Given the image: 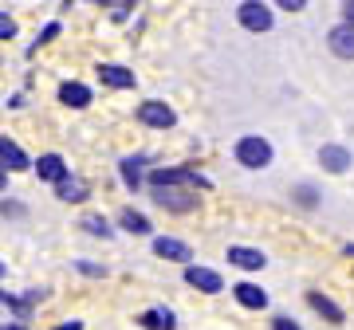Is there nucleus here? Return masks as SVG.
Returning a JSON list of instances; mask_svg holds the SVG:
<instances>
[{
  "label": "nucleus",
  "mask_w": 354,
  "mask_h": 330,
  "mask_svg": "<svg viewBox=\"0 0 354 330\" xmlns=\"http://www.w3.org/2000/svg\"><path fill=\"white\" fill-rule=\"evenodd\" d=\"M232 157H236V165H244V169H268L272 157H276V150H272V142H268L264 134H244V138H236V146H232Z\"/></svg>",
  "instance_id": "1"
},
{
  "label": "nucleus",
  "mask_w": 354,
  "mask_h": 330,
  "mask_svg": "<svg viewBox=\"0 0 354 330\" xmlns=\"http://www.w3.org/2000/svg\"><path fill=\"white\" fill-rule=\"evenodd\" d=\"M181 185H197V189H209L213 181L197 173L193 165H165V169H150V189H181Z\"/></svg>",
  "instance_id": "2"
},
{
  "label": "nucleus",
  "mask_w": 354,
  "mask_h": 330,
  "mask_svg": "<svg viewBox=\"0 0 354 330\" xmlns=\"http://www.w3.org/2000/svg\"><path fill=\"white\" fill-rule=\"evenodd\" d=\"M134 118H138L142 126H150V130H169V126H177L174 106H169V102H162V99H146V102H138Z\"/></svg>",
  "instance_id": "3"
},
{
  "label": "nucleus",
  "mask_w": 354,
  "mask_h": 330,
  "mask_svg": "<svg viewBox=\"0 0 354 330\" xmlns=\"http://www.w3.org/2000/svg\"><path fill=\"white\" fill-rule=\"evenodd\" d=\"M236 20H241V28H248V32H272V4H256V0H244V4H236Z\"/></svg>",
  "instance_id": "4"
},
{
  "label": "nucleus",
  "mask_w": 354,
  "mask_h": 330,
  "mask_svg": "<svg viewBox=\"0 0 354 330\" xmlns=\"http://www.w3.org/2000/svg\"><path fill=\"white\" fill-rule=\"evenodd\" d=\"M150 197H153V204H162L165 213H177V216H185L197 208V197L185 189H150Z\"/></svg>",
  "instance_id": "5"
},
{
  "label": "nucleus",
  "mask_w": 354,
  "mask_h": 330,
  "mask_svg": "<svg viewBox=\"0 0 354 330\" xmlns=\"http://www.w3.org/2000/svg\"><path fill=\"white\" fill-rule=\"evenodd\" d=\"M185 283H189V287H197V291H205V295H221V291H225L221 271H213V267H201V264H189V267H185Z\"/></svg>",
  "instance_id": "6"
},
{
  "label": "nucleus",
  "mask_w": 354,
  "mask_h": 330,
  "mask_svg": "<svg viewBox=\"0 0 354 330\" xmlns=\"http://www.w3.org/2000/svg\"><path fill=\"white\" fill-rule=\"evenodd\" d=\"M153 255H162L169 264H193V248L185 240H177V236H153Z\"/></svg>",
  "instance_id": "7"
},
{
  "label": "nucleus",
  "mask_w": 354,
  "mask_h": 330,
  "mask_svg": "<svg viewBox=\"0 0 354 330\" xmlns=\"http://www.w3.org/2000/svg\"><path fill=\"white\" fill-rule=\"evenodd\" d=\"M32 169H36L39 181H51V185H59L64 177H71V169H67V162L59 153H39V162H32Z\"/></svg>",
  "instance_id": "8"
},
{
  "label": "nucleus",
  "mask_w": 354,
  "mask_h": 330,
  "mask_svg": "<svg viewBox=\"0 0 354 330\" xmlns=\"http://www.w3.org/2000/svg\"><path fill=\"white\" fill-rule=\"evenodd\" d=\"M118 177H122V185H127L130 193H138L142 185H146V157H142V153L122 157V162H118Z\"/></svg>",
  "instance_id": "9"
},
{
  "label": "nucleus",
  "mask_w": 354,
  "mask_h": 330,
  "mask_svg": "<svg viewBox=\"0 0 354 330\" xmlns=\"http://www.w3.org/2000/svg\"><path fill=\"white\" fill-rule=\"evenodd\" d=\"M225 260L232 267H241V271H260V267L268 264V255L260 252V248H244V244H232L225 252Z\"/></svg>",
  "instance_id": "10"
},
{
  "label": "nucleus",
  "mask_w": 354,
  "mask_h": 330,
  "mask_svg": "<svg viewBox=\"0 0 354 330\" xmlns=\"http://www.w3.org/2000/svg\"><path fill=\"white\" fill-rule=\"evenodd\" d=\"M232 299H236L244 311H264V307H268V291L260 287V283H252V280L236 283V287H232Z\"/></svg>",
  "instance_id": "11"
},
{
  "label": "nucleus",
  "mask_w": 354,
  "mask_h": 330,
  "mask_svg": "<svg viewBox=\"0 0 354 330\" xmlns=\"http://www.w3.org/2000/svg\"><path fill=\"white\" fill-rule=\"evenodd\" d=\"M99 79H102V87H111V90H130L138 79H134V71L122 64H99Z\"/></svg>",
  "instance_id": "12"
},
{
  "label": "nucleus",
  "mask_w": 354,
  "mask_h": 330,
  "mask_svg": "<svg viewBox=\"0 0 354 330\" xmlns=\"http://www.w3.org/2000/svg\"><path fill=\"white\" fill-rule=\"evenodd\" d=\"M0 169H4V173H20V169H32L28 153L20 150L12 138H0Z\"/></svg>",
  "instance_id": "13"
},
{
  "label": "nucleus",
  "mask_w": 354,
  "mask_h": 330,
  "mask_svg": "<svg viewBox=\"0 0 354 330\" xmlns=\"http://www.w3.org/2000/svg\"><path fill=\"white\" fill-rule=\"evenodd\" d=\"M319 165H323L327 173H346V169H351V150H346V146L327 142V146L319 150Z\"/></svg>",
  "instance_id": "14"
},
{
  "label": "nucleus",
  "mask_w": 354,
  "mask_h": 330,
  "mask_svg": "<svg viewBox=\"0 0 354 330\" xmlns=\"http://www.w3.org/2000/svg\"><path fill=\"white\" fill-rule=\"evenodd\" d=\"M91 87L87 83H75V79H67V83H59V102L64 106H71V110H83V106H91Z\"/></svg>",
  "instance_id": "15"
},
{
  "label": "nucleus",
  "mask_w": 354,
  "mask_h": 330,
  "mask_svg": "<svg viewBox=\"0 0 354 330\" xmlns=\"http://www.w3.org/2000/svg\"><path fill=\"white\" fill-rule=\"evenodd\" d=\"M327 48L339 55V59H354V32L351 28H342V24H335L327 32Z\"/></svg>",
  "instance_id": "16"
},
{
  "label": "nucleus",
  "mask_w": 354,
  "mask_h": 330,
  "mask_svg": "<svg viewBox=\"0 0 354 330\" xmlns=\"http://www.w3.org/2000/svg\"><path fill=\"white\" fill-rule=\"evenodd\" d=\"M118 229L130 232V236H150L153 224H150V216L138 213V208H122V213H118Z\"/></svg>",
  "instance_id": "17"
},
{
  "label": "nucleus",
  "mask_w": 354,
  "mask_h": 330,
  "mask_svg": "<svg viewBox=\"0 0 354 330\" xmlns=\"http://www.w3.org/2000/svg\"><path fill=\"white\" fill-rule=\"evenodd\" d=\"M307 307H311V311H315V315H323L327 318V322H342V307L335 303V299H330V295H323V291H307Z\"/></svg>",
  "instance_id": "18"
},
{
  "label": "nucleus",
  "mask_w": 354,
  "mask_h": 330,
  "mask_svg": "<svg viewBox=\"0 0 354 330\" xmlns=\"http://www.w3.org/2000/svg\"><path fill=\"white\" fill-rule=\"evenodd\" d=\"M138 322L146 330H177V318H174V311H169V307H150V311H142Z\"/></svg>",
  "instance_id": "19"
},
{
  "label": "nucleus",
  "mask_w": 354,
  "mask_h": 330,
  "mask_svg": "<svg viewBox=\"0 0 354 330\" xmlns=\"http://www.w3.org/2000/svg\"><path fill=\"white\" fill-rule=\"evenodd\" d=\"M55 197L67 201V204H79V201H87L91 197V189H87V181L83 177H64L59 185H55Z\"/></svg>",
  "instance_id": "20"
},
{
  "label": "nucleus",
  "mask_w": 354,
  "mask_h": 330,
  "mask_svg": "<svg viewBox=\"0 0 354 330\" xmlns=\"http://www.w3.org/2000/svg\"><path fill=\"white\" fill-rule=\"evenodd\" d=\"M39 299H44V291H36V287H32V291H28L24 299H20V295L0 291V307H12V311H16L20 318H28V315H32V303H39Z\"/></svg>",
  "instance_id": "21"
},
{
  "label": "nucleus",
  "mask_w": 354,
  "mask_h": 330,
  "mask_svg": "<svg viewBox=\"0 0 354 330\" xmlns=\"http://www.w3.org/2000/svg\"><path fill=\"white\" fill-rule=\"evenodd\" d=\"M79 229L87 232V236H102V240H111V236H114L111 220H106V216H102V213H87V216H83V220H79Z\"/></svg>",
  "instance_id": "22"
},
{
  "label": "nucleus",
  "mask_w": 354,
  "mask_h": 330,
  "mask_svg": "<svg viewBox=\"0 0 354 330\" xmlns=\"http://www.w3.org/2000/svg\"><path fill=\"white\" fill-rule=\"evenodd\" d=\"M291 201L299 204V208H315V204H319V189L311 185V181H299V185L291 189Z\"/></svg>",
  "instance_id": "23"
},
{
  "label": "nucleus",
  "mask_w": 354,
  "mask_h": 330,
  "mask_svg": "<svg viewBox=\"0 0 354 330\" xmlns=\"http://www.w3.org/2000/svg\"><path fill=\"white\" fill-rule=\"evenodd\" d=\"M55 36H59V20H51V24H44V32H39V43H51V39H55ZM39 43H36V48H39ZM36 48H28V51H36Z\"/></svg>",
  "instance_id": "24"
},
{
  "label": "nucleus",
  "mask_w": 354,
  "mask_h": 330,
  "mask_svg": "<svg viewBox=\"0 0 354 330\" xmlns=\"http://www.w3.org/2000/svg\"><path fill=\"white\" fill-rule=\"evenodd\" d=\"M106 8H111L114 20H127V16L134 12V4H130V0H114V4H106Z\"/></svg>",
  "instance_id": "25"
},
{
  "label": "nucleus",
  "mask_w": 354,
  "mask_h": 330,
  "mask_svg": "<svg viewBox=\"0 0 354 330\" xmlns=\"http://www.w3.org/2000/svg\"><path fill=\"white\" fill-rule=\"evenodd\" d=\"M0 39H16V20L8 12H0Z\"/></svg>",
  "instance_id": "26"
},
{
  "label": "nucleus",
  "mask_w": 354,
  "mask_h": 330,
  "mask_svg": "<svg viewBox=\"0 0 354 330\" xmlns=\"http://www.w3.org/2000/svg\"><path fill=\"white\" fill-rule=\"evenodd\" d=\"M272 330H304V327H299L295 318H288V315H276L272 318Z\"/></svg>",
  "instance_id": "27"
},
{
  "label": "nucleus",
  "mask_w": 354,
  "mask_h": 330,
  "mask_svg": "<svg viewBox=\"0 0 354 330\" xmlns=\"http://www.w3.org/2000/svg\"><path fill=\"white\" fill-rule=\"evenodd\" d=\"M79 271H83V275H106V267H99V264H87V260H79Z\"/></svg>",
  "instance_id": "28"
},
{
  "label": "nucleus",
  "mask_w": 354,
  "mask_h": 330,
  "mask_svg": "<svg viewBox=\"0 0 354 330\" xmlns=\"http://www.w3.org/2000/svg\"><path fill=\"white\" fill-rule=\"evenodd\" d=\"M342 28H351L354 32V0L351 4H342Z\"/></svg>",
  "instance_id": "29"
},
{
  "label": "nucleus",
  "mask_w": 354,
  "mask_h": 330,
  "mask_svg": "<svg viewBox=\"0 0 354 330\" xmlns=\"http://www.w3.org/2000/svg\"><path fill=\"white\" fill-rule=\"evenodd\" d=\"M276 8H288V12H299V8H307L304 0H279Z\"/></svg>",
  "instance_id": "30"
},
{
  "label": "nucleus",
  "mask_w": 354,
  "mask_h": 330,
  "mask_svg": "<svg viewBox=\"0 0 354 330\" xmlns=\"http://www.w3.org/2000/svg\"><path fill=\"white\" fill-rule=\"evenodd\" d=\"M55 330H83V322H79V318H71V322H59Z\"/></svg>",
  "instance_id": "31"
},
{
  "label": "nucleus",
  "mask_w": 354,
  "mask_h": 330,
  "mask_svg": "<svg viewBox=\"0 0 354 330\" xmlns=\"http://www.w3.org/2000/svg\"><path fill=\"white\" fill-rule=\"evenodd\" d=\"M0 330H28V327H24V322H4Z\"/></svg>",
  "instance_id": "32"
},
{
  "label": "nucleus",
  "mask_w": 354,
  "mask_h": 330,
  "mask_svg": "<svg viewBox=\"0 0 354 330\" xmlns=\"http://www.w3.org/2000/svg\"><path fill=\"white\" fill-rule=\"evenodd\" d=\"M8 189V173H4V169H0V193Z\"/></svg>",
  "instance_id": "33"
},
{
  "label": "nucleus",
  "mask_w": 354,
  "mask_h": 330,
  "mask_svg": "<svg viewBox=\"0 0 354 330\" xmlns=\"http://www.w3.org/2000/svg\"><path fill=\"white\" fill-rule=\"evenodd\" d=\"M4 271H8V267H4V260H0V280H4Z\"/></svg>",
  "instance_id": "34"
},
{
  "label": "nucleus",
  "mask_w": 354,
  "mask_h": 330,
  "mask_svg": "<svg viewBox=\"0 0 354 330\" xmlns=\"http://www.w3.org/2000/svg\"><path fill=\"white\" fill-rule=\"evenodd\" d=\"M346 255H354V244H346Z\"/></svg>",
  "instance_id": "35"
}]
</instances>
